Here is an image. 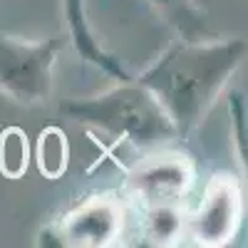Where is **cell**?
Returning <instances> with one entry per match:
<instances>
[{
	"label": "cell",
	"mask_w": 248,
	"mask_h": 248,
	"mask_svg": "<svg viewBox=\"0 0 248 248\" xmlns=\"http://www.w3.org/2000/svg\"><path fill=\"white\" fill-rule=\"evenodd\" d=\"M238 191L229 181H214L206 191L201 211L194 221V236L201 243H223L229 241L238 223Z\"/></svg>",
	"instance_id": "cell-2"
},
{
	"label": "cell",
	"mask_w": 248,
	"mask_h": 248,
	"mask_svg": "<svg viewBox=\"0 0 248 248\" xmlns=\"http://www.w3.org/2000/svg\"><path fill=\"white\" fill-rule=\"evenodd\" d=\"M139 181L141 189H147V194H152L154 199H169L186 186V171L174 161H161L144 171Z\"/></svg>",
	"instance_id": "cell-4"
},
{
	"label": "cell",
	"mask_w": 248,
	"mask_h": 248,
	"mask_svg": "<svg viewBox=\"0 0 248 248\" xmlns=\"http://www.w3.org/2000/svg\"><path fill=\"white\" fill-rule=\"evenodd\" d=\"M30 149H28V137L20 129H5L0 137V171L10 179H17L28 169Z\"/></svg>",
	"instance_id": "cell-6"
},
{
	"label": "cell",
	"mask_w": 248,
	"mask_h": 248,
	"mask_svg": "<svg viewBox=\"0 0 248 248\" xmlns=\"http://www.w3.org/2000/svg\"><path fill=\"white\" fill-rule=\"evenodd\" d=\"M67 137L62 134L60 129H45L40 134L37 141V167L43 174H47L50 179H57L62 171L67 169Z\"/></svg>",
	"instance_id": "cell-5"
},
{
	"label": "cell",
	"mask_w": 248,
	"mask_h": 248,
	"mask_svg": "<svg viewBox=\"0 0 248 248\" xmlns=\"http://www.w3.org/2000/svg\"><path fill=\"white\" fill-rule=\"evenodd\" d=\"M117 223L119 216L109 203H94L72 216L67 231L79 243H105L109 236L117 233Z\"/></svg>",
	"instance_id": "cell-3"
},
{
	"label": "cell",
	"mask_w": 248,
	"mask_h": 248,
	"mask_svg": "<svg viewBox=\"0 0 248 248\" xmlns=\"http://www.w3.org/2000/svg\"><path fill=\"white\" fill-rule=\"evenodd\" d=\"M25 62H13V57L0 45V85L5 92L20 97V102H32L47 92V72H50V47L47 45H28Z\"/></svg>",
	"instance_id": "cell-1"
}]
</instances>
